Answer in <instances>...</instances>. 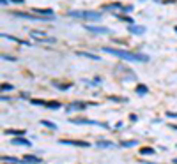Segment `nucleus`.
Here are the masks:
<instances>
[{"mask_svg":"<svg viewBox=\"0 0 177 164\" xmlns=\"http://www.w3.org/2000/svg\"><path fill=\"white\" fill-rule=\"evenodd\" d=\"M105 53H110V55H115L122 60H129V62H149V57L147 55H140V53H131V51H126V49H117V48H108L105 46L103 48Z\"/></svg>","mask_w":177,"mask_h":164,"instance_id":"nucleus-1","label":"nucleus"},{"mask_svg":"<svg viewBox=\"0 0 177 164\" xmlns=\"http://www.w3.org/2000/svg\"><path fill=\"white\" fill-rule=\"evenodd\" d=\"M69 16L71 18H82V20H90V21L101 20V14L99 12H94V11H71Z\"/></svg>","mask_w":177,"mask_h":164,"instance_id":"nucleus-2","label":"nucleus"},{"mask_svg":"<svg viewBox=\"0 0 177 164\" xmlns=\"http://www.w3.org/2000/svg\"><path fill=\"white\" fill-rule=\"evenodd\" d=\"M30 37H32V39H37L39 43H48V44L57 43L53 37H48V35H46V34H43V32H30Z\"/></svg>","mask_w":177,"mask_h":164,"instance_id":"nucleus-3","label":"nucleus"},{"mask_svg":"<svg viewBox=\"0 0 177 164\" xmlns=\"http://www.w3.org/2000/svg\"><path fill=\"white\" fill-rule=\"evenodd\" d=\"M62 145H73V147H82V148H87L90 147L88 141H78V139H60Z\"/></svg>","mask_w":177,"mask_h":164,"instance_id":"nucleus-4","label":"nucleus"},{"mask_svg":"<svg viewBox=\"0 0 177 164\" xmlns=\"http://www.w3.org/2000/svg\"><path fill=\"white\" fill-rule=\"evenodd\" d=\"M71 124H85V125H99V122L90 120V118H69Z\"/></svg>","mask_w":177,"mask_h":164,"instance_id":"nucleus-5","label":"nucleus"},{"mask_svg":"<svg viewBox=\"0 0 177 164\" xmlns=\"http://www.w3.org/2000/svg\"><path fill=\"white\" fill-rule=\"evenodd\" d=\"M11 143H12V145H22V147H32V141H28L27 138H23V136L12 138Z\"/></svg>","mask_w":177,"mask_h":164,"instance_id":"nucleus-6","label":"nucleus"},{"mask_svg":"<svg viewBox=\"0 0 177 164\" xmlns=\"http://www.w3.org/2000/svg\"><path fill=\"white\" fill-rule=\"evenodd\" d=\"M88 32H94V34H110V28H105V27H92V25H85Z\"/></svg>","mask_w":177,"mask_h":164,"instance_id":"nucleus-7","label":"nucleus"},{"mask_svg":"<svg viewBox=\"0 0 177 164\" xmlns=\"http://www.w3.org/2000/svg\"><path fill=\"white\" fill-rule=\"evenodd\" d=\"M85 108H87V104H85V102H73V104H69L66 109L71 113L73 109H74V111H80V109H85Z\"/></svg>","mask_w":177,"mask_h":164,"instance_id":"nucleus-8","label":"nucleus"},{"mask_svg":"<svg viewBox=\"0 0 177 164\" xmlns=\"http://www.w3.org/2000/svg\"><path fill=\"white\" fill-rule=\"evenodd\" d=\"M11 14L16 18H28V20H46V18H39V16H34V14H27V12H11Z\"/></svg>","mask_w":177,"mask_h":164,"instance_id":"nucleus-9","label":"nucleus"},{"mask_svg":"<svg viewBox=\"0 0 177 164\" xmlns=\"http://www.w3.org/2000/svg\"><path fill=\"white\" fill-rule=\"evenodd\" d=\"M23 162L28 164H41V159L37 155H23Z\"/></svg>","mask_w":177,"mask_h":164,"instance_id":"nucleus-10","label":"nucleus"},{"mask_svg":"<svg viewBox=\"0 0 177 164\" xmlns=\"http://www.w3.org/2000/svg\"><path fill=\"white\" fill-rule=\"evenodd\" d=\"M129 32L135 35H142L145 32V27H138V25H129Z\"/></svg>","mask_w":177,"mask_h":164,"instance_id":"nucleus-11","label":"nucleus"},{"mask_svg":"<svg viewBox=\"0 0 177 164\" xmlns=\"http://www.w3.org/2000/svg\"><path fill=\"white\" fill-rule=\"evenodd\" d=\"M34 12H39V14H44V16L48 18H53V11L51 9H32Z\"/></svg>","mask_w":177,"mask_h":164,"instance_id":"nucleus-12","label":"nucleus"},{"mask_svg":"<svg viewBox=\"0 0 177 164\" xmlns=\"http://www.w3.org/2000/svg\"><path fill=\"white\" fill-rule=\"evenodd\" d=\"M78 57H85V58H92V60H99V57H96L92 53H85V51H76Z\"/></svg>","mask_w":177,"mask_h":164,"instance_id":"nucleus-13","label":"nucleus"},{"mask_svg":"<svg viewBox=\"0 0 177 164\" xmlns=\"http://www.w3.org/2000/svg\"><path fill=\"white\" fill-rule=\"evenodd\" d=\"M140 153L142 155H152V153H156L154 148H149V147H144V148H140Z\"/></svg>","mask_w":177,"mask_h":164,"instance_id":"nucleus-14","label":"nucleus"},{"mask_svg":"<svg viewBox=\"0 0 177 164\" xmlns=\"http://www.w3.org/2000/svg\"><path fill=\"white\" fill-rule=\"evenodd\" d=\"M2 37H4V39H11V41H14V43H20V44H30V43H25V41H22V39L12 37V35H9V34H2Z\"/></svg>","mask_w":177,"mask_h":164,"instance_id":"nucleus-15","label":"nucleus"},{"mask_svg":"<svg viewBox=\"0 0 177 164\" xmlns=\"http://www.w3.org/2000/svg\"><path fill=\"white\" fill-rule=\"evenodd\" d=\"M44 108H50V109H59V108H60V102H57V101H51V102H46V104H44Z\"/></svg>","mask_w":177,"mask_h":164,"instance_id":"nucleus-16","label":"nucleus"},{"mask_svg":"<svg viewBox=\"0 0 177 164\" xmlns=\"http://www.w3.org/2000/svg\"><path fill=\"white\" fill-rule=\"evenodd\" d=\"M135 90H136V93H138V95H144V93L149 92V88L145 87V85H138V87L135 88Z\"/></svg>","mask_w":177,"mask_h":164,"instance_id":"nucleus-17","label":"nucleus"},{"mask_svg":"<svg viewBox=\"0 0 177 164\" xmlns=\"http://www.w3.org/2000/svg\"><path fill=\"white\" fill-rule=\"evenodd\" d=\"M113 16H115L117 20H121V21H127V23H129V25H133V20H131V18H129V16H122V14H117V12H115V14H113Z\"/></svg>","mask_w":177,"mask_h":164,"instance_id":"nucleus-18","label":"nucleus"},{"mask_svg":"<svg viewBox=\"0 0 177 164\" xmlns=\"http://www.w3.org/2000/svg\"><path fill=\"white\" fill-rule=\"evenodd\" d=\"M2 161H4V162H9V164H18L20 162L16 157H7V155H2Z\"/></svg>","mask_w":177,"mask_h":164,"instance_id":"nucleus-19","label":"nucleus"},{"mask_svg":"<svg viewBox=\"0 0 177 164\" xmlns=\"http://www.w3.org/2000/svg\"><path fill=\"white\" fill-rule=\"evenodd\" d=\"M41 124H43L44 127H48V129H51V131H55V129H57V125L53 124V122H50V120H41Z\"/></svg>","mask_w":177,"mask_h":164,"instance_id":"nucleus-20","label":"nucleus"},{"mask_svg":"<svg viewBox=\"0 0 177 164\" xmlns=\"http://www.w3.org/2000/svg\"><path fill=\"white\" fill-rule=\"evenodd\" d=\"M7 134H14V136H23L25 134V131L23 129H20V131H16V129H9V131H6Z\"/></svg>","mask_w":177,"mask_h":164,"instance_id":"nucleus-21","label":"nucleus"},{"mask_svg":"<svg viewBox=\"0 0 177 164\" xmlns=\"http://www.w3.org/2000/svg\"><path fill=\"white\" fill-rule=\"evenodd\" d=\"M103 9H122V6L117 2V4H106V6H103Z\"/></svg>","mask_w":177,"mask_h":164,"instance_id":"nucleus-22","label":"nucleus"},{"mask_svg":"<svg viewBox=\"0 0 177 164\" xmlns=\"http://www.w3.org/2000/svg\"><path fill=\"white\" fill-rule=\"evenodd\" d=\"M7 90H12V85H9V83H2V92H7Z\"/></svg>","mask_w":177,"mask_h":164,"instance_id":"nucleus-23","label":"nucleus"},{"mask_svg":"<svg viewBox=\"0 0 177 164\" xmlns=\"http://www.w3.org/2000/svg\"><path fill=\"white\" fill-rule=\"evenodd\" d=\"M98 147L103 148V147H113V145H112V143H108V141H99V143H98Z\"/></svg>","mask_w":177,"mask_h":164,"instance_id":"nucleus-24","label":"nucleus"},{"mask_svg":"<svg viewBox=\"0 0 177 164\" xmlns=\"http://www.w3.org/2000/svg\"><path fill=\"white\" fill-rule=\"evenodd\" d=\"M136 145V141H124L122 143V147H135Z\"/></svg>","mask_w":177,"mask_h":164,"instance_id":"nucleus-25","label":"nucleus"},{"mask_svg":"<svg viewBox=\"0 0 177 164\" xmlns=\"http://www.w3.org/2000/svg\"><path fill=\"white\" fill-rule=\"evenodd\" d=\"M122 11H126V12H131V11H133V6H122Z\"/></svg>","mask_w":177,"mask_h":164,"instance_id":"nucleus-26","label":"nucleus"},{"mask_svg":"<svg viewBox=\"0 0 177 164\" xmlns=\"http://www.w3.org/2000/svg\"><path fill=\"white\" fill-rule=\"evenodd\" d=\"M57 88H60V90H67V88L71 87V85H55Z\"/></svg>","mask_w":177,"mask_h":164,"instance_id":"nucleus-27","label":"nucleus"},{"mask_svg":"<svg viewBox=\"0 0 177 164\" xmlns=\"http://www.w3.org/2000/svg\"><path fill=\"white\" fill-rule=\"evenodd\" d=\"M2 58H4V60H14V58H12V57H9V55H2Z\"/></svg>","mask_w":177,"mask_h":164,"instance_id":"nucleus-28","label":"nucleus"},{"mask_svg":"<svg viewBox=\"0 0 177 164\" xmlns=\"http://www.w3.org/2000/svg\"><path fill=\"white\" fill-rule=\"evenodd\" d=\"M175 164H177V159H175Z\"/></svg>","mask_w":177,"mask_h":164,"instance_id":"nucleus-29","label":"nucleus"},{"mask_svg":"<svg viewBox=\"0 0 177 164\" xmlns=\"http://www.w3.org/2000/svg\"><path fill=\"white\" fill-rule=\"evenodd\" d=\"M175 32H177V27H175Z\"/></svg>","mask_w":177,"mask_h":164,"instance_id":"nucleus-30","label":"nucleus"}]
</instances>
